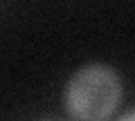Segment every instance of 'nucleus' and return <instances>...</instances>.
Returning a JSON list of instances; mask_svg holds the SVG:
<instances>
[{"label":"nucleus","instance_id":"nucleus-2","mask_svg":"<svg viewBox=\"0 0 135 121\" xmlns=\"http://www.w3.org/2000/svg\"><path fill=\"white\" fill-rule=\"evenodd\" d=\"M117 121H133V110H126V112H124V114H122Z\"/></svg>","mask_w":135,"mask_h":121},{"label":"nucleus","instance_id":"nucleus-1","mask_svg":"<svg viewBox=\"0 0 135 121\" xmlns=\"http://www.w3.org/2000/svg\"><path fill=\"white\" fill-rule=\"evenodd\" d=\"M122 99V83L106 65H86L72 74L65 87V106L81 121H104Z\"/></svg>","mask_w":135,"mask_h":121}]
</instances>
